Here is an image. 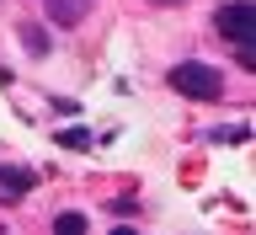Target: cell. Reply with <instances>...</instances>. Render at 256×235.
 <instances>
[{
  "mask_svg": "<svg viewBox=\"0 0 256 235\" xmlns=\"http://www.w3.org/2000/svg\"><path fill=\"white\" fill-rule=\"evenodd\" d=\"M166 86H171L176 96H187V102H219L224 96V75L214 70V64H198V59L176 64L171 75H166Z\"/></svg>",
  "mask_w": 256,
  "mask_h": 235,
  "instance_id": "1",
  "label": "cell"
},
{
  "mask_svg": "<svg viewBox=\"0 0 256 235\" xmlns=\"http://www.w3.org/2000/svg\"><path fill=\"white\" fill-rule=\"evenodd\" d=\"M219 32L230 43H256V6L251 0H230L219 11Z\"/></svg>",
  "mask_w": 256,
  "mask_h": 235,
  "instance_id": "2",
  "label": "cell"
},
{
  "mask_svg": "<svg viewBox=\"0 0 256 235\" xmlns=\"http://www.w3.org/2000/svg\"><path fill=\"white\" fill-rule=\"evenodd\" d=\"M43 6H48V22H54V27H80L96 0H43Z\"/></svg>",
  "mask_w": 256,
  "mask_h": 235,
  "instance_id": "3",
  "label": "cell"
},
{
  "mask_svg": "<svg viewBox=\"0 0 256 235\" xmlns=\"http://www.w3.org/2000/svg\"><path fill=\"white\" fill-rule=\"evenodd\" d=\"M54 230H59V235H86L91 219H86V214H54Z\"/></svg>",
  "mask_w": 256,
  "mask_h": 235,
  "instance_id": "4",
  "label": "cell"
},
{
  "mask_svg": "<svg viewBox=\"0 0 256 235\" xmlns=\"http://www.w3.org/2000/svg\"><path fill=\"white\" fill-rule=\"evenodd\" d=\"M22 43H27V54L43 59V54H48V32H43V27H22Z\"/></svg>",
  "mask_w": 256,
  "mask_h": 235,
  "instance_id": "5",
  "label": "cell"
},
{
  "mask_svg": "<svg viewBox=\"0 0 256 235\" xmlns=\"http://www.w3.org/2000/svg\"><path fill=\"white\" fill-rule=\"evenodd\" d=\"M0 187H11V192H27V187H32V176H27V171H11V166H6V171H0Z\"/></svg>",
  "mask_w": 256,
  "mask_h": 235,
  "instance_id": "6",
  "label": "cell"
},
{
  "mask_svg": "<svg viewBox=\"0 0 256 235\" xmlns=\"http://www.w3.org/2000/svg\"><path fill=\"white\" fill-rule=\"evenodd\" d=\"M59 139H64V144H70V150H86V144H91V134H80V128H64Z\"/></svg>",
  "mask_w": 256,
  "mask_h": 235,
  "instance_id": "7",
  "label": "cell"
},
{
  "mask_svg": "<svg viewBox=\"0 0 256 235\" xmlns=\"http://www.w3.org/2000/svg\"><path fill=\"white\" fill-rule=\"evenodd\" d=\"M150 6H187V0H150Z\"/></svg>",
  "mask_w": 256,
  "mask_h": 235,
  "instance_id": "8",
  "label": "cell"
}]
</instances>
